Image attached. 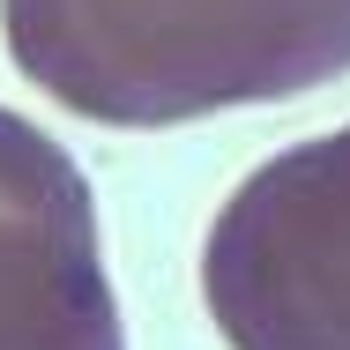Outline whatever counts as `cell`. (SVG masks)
<instances>
[{"mask_svg": "<svg viewBox=\"0 0 350 350\" xmlns=\"http://www.w3.org/2000/svg\"><path fill=\"white\" fill-rule=\"evenodd\" d=\"M0 30L97 127H179L350 75V0H0Z\"/></svg>", "mask_w": 350, "mask_h": 350, "instance_id": "6da1fadb", "label": "cell"}, {"mask_svg": "<svg viewBox=\"0 0 350 350\" xmlns=\"http://www.w3.org/2000/svg\"><path fill=\"white\" fill-rule=\"evenodd\" d=\"M202 298L231 350H350V127L276 149L224 194Z\"/></svg>", "mask_w": 350, "mask_h": 350, "instance_id": "7a4b0ae2", "label": "cell"}, {"mask_svg": "<svg viewBox=\"0 0 350 350\" xmlns=\"http://www.w3.org/2000/svg\"><path fill=\"white\" fill-rule=\"evenodd\" d=\"M0 350H127L90 179L0 105Z\"/></svg>", "mask_w": 350, "mask_h": 350, "instance_id": "3957f363", "label": "cell"}]
</instances>
